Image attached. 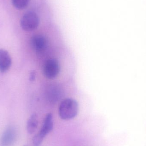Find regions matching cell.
Returning a JSON list of instances; mask_svg holds the SVG:
<instances>
[{"instance_id":"cell-4","label":"cell","mask_w":146,"mask_h":146,"mask_svg":"<svg viewBox=\"0 0 146 146\" xmlns=\"http://www.w3.org/2000/svg\"><path fill=\"white\" fill-rule=\"evenodd\" d=\"M60 71V64L57 60L50 59L45 62L43 72L46 78L50 79L55 78L59 74Z\"/></svg>"},{"instance_id":"cell-1","label":"cell","mask_w":146,"mask_h":146,"mask_svg":"<svg viewBox=\"0 0 146 146\" xmlns=\"http://www.w3.org/2000/svg\"><path fill=\"white\" fill-rule=\"evenodd\" d=\"M78 111V104L72 99L67 98L64 100L59 106V115L63 120L73 119L77 115Z\"/></svg>"},{"instance_id":"cell-9","label":"cell","mask_w":146,"mask_h":146,"mask_svg":"<svg viewBox=\"0 0 146 146\" xmlns=\"http://www.w3.org/2000/svg\"><path fill=\"white\" fill-rule=\"evenodd\" d=\"M30 0H12L13 5L19 9L25 8L29 4Z\"/></svg>"},{"instance_id":"cell-2","label":"cell","mask_w":146,"mask_h":146,"mask_svg":"<svg viewBox=\"0 0 146 146\" xmlns=\"http://www.w3.org/2000/svg\"><path fill=\"white\" fill-rule=\"evenodd\" d=\"M53 115L51 113H48L45 116L40 131L33 137V142L34 146H39L45 136L53 130Z\"/></svg>"},{"instance_id":"cell-5","label":"cell","mask_w":146,"mask_h":146,"mask_svg":"<svg viewBox=\"0 0 146 146\" xmlns=\"http://www.w3.org/2000/svg\"><path fill=\"white\" fill-rule=\"evenodd\" d=\"M16 137V132L15 128L8 127L3 134L1 139L2 146H11L14 143Z\"/></svg>"},{"instance_id":"cell-3","label":"cell","mask_w":146,"mask_h":146,"mask_svg":"<svg viewBox=\"0 0 146 146\" xmlns=\"http://www.w3.org/2000/svg\"><path fill=\"white\" fill-rule=\"evenodd\" d=\"M39 24V18L34 12H27L21 19V26L26 31H31L35 30L37 28Z\"/></svg>"},{"instance_id":"cell-10","label":"cell","mask_w":146,"mask_h":146,"mask_svg":"<svg viewBox=\"0 0 146 146\" xmlns=\"http://www.w3.org/2000/svg\"><path fill=\"white\" fill-rule=\"evenodd\" d=\"M35 76H36V74H35V72L33 71L31 73V75H30V80H35Z\"/></svg>"},{"instance_id":"cell-8","label":"cell","mask_w":146,"mask_h":146,"mask_svg":"<svg viewBox=\"0 0 146 146\" xmlns=\"http://www.w3.org/2000/svg\"><path fill=\"white\" fill-rule=\"evenodd\" d=\"M38 125V118L36 114H33L29 117L27 124V132L32 134L35 132Z\"/></svg>"},{"instance_id":"cell-7","label":"cell","mask_w":146,"mask_h":146,"mask_svg":"<svg viewBox=\"0 0 146 146\" xmlns=\"http://www.w3.org/2000/svg\"><path fill=\"white\" fill-rule=\"evenodd\" d=\"M12 60L8 52L4 49H0V71L7 72L11 66Z\"/></svg>"},{"instance_id":"cell-6","label":"cell","mask_w":146,"mask_h":146,"mask_svg":"<svg viewBox=\"0 0 146 146\" xmlns=\"http://www.w3.org/2000/svg\"><path fill=\"white\" fill-rule=\"evenodd\" d=\"M31 45L33 48L36 52H42L44 50L47 45V41L42 35L33 36L31 39Z\"/></svg>"}]
</instances>
